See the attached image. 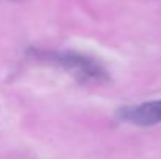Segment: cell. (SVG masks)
I'll return each mask as SVG.
<instances>
[{"label":"cell","instance_id":"1","mask_svg":"<svg viewBox=\"0 0 161 159\" xmlns=\"http://www.w3.org/2000/svg\"><path fill=\"white\" fill-rule=\"evenodd\" d=\"M33 59L55 66L81 84H105L109 81L108 69L94 56L80 52H52V50H31L28 53Z\"/></svg>","mask_w":161,"mask_h":159},{"label":"cell","instance_id":"2","mask_svg":"<svg viewBox=\"0 0 161 159\" xmlns=\"http://www.w3.org/2000/svg\"><path fill=\"white\" fill-rule=\"evenodd\" d=\"M117 119L136 126H153L161 123V100L144 102L138 105L120 106Z\"/></svg>","mask_w":161,"mask_h":159}]
</instances>
